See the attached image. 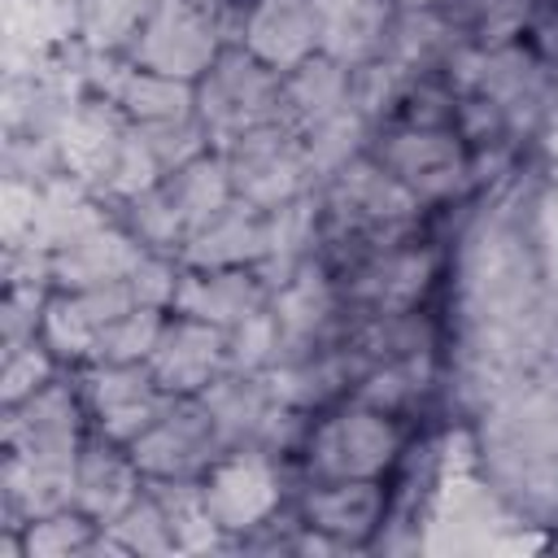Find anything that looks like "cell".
<instances>
[{
    "label": "cell",
    "mask_w": 558,
    "mask_h": 558,
    "mask_svg": "<svg viewBox=\"0 0 558 558\" xmlns=\"http://www.w3.org/2000/svg\"><path fill=\"white\" fill-rule=\"evenodd\" d=\"M384 166H388V174H397V183L414 201L418 196H427V201L449 196L466 174V157H462L458 135L436 131V126H418V131L397 135L384 153Z\"/></svg>",
    "instance_id": "obj_2"
},
{
    "label": "cell",
    "mask_w": 558,
    "mask_h": 558,
    "mask_svg": "<svg viewBox=\"0 0 558 558\" xmlns=\"http://www.w3.org/2000/svg\"><path fill=\"white\" fill-rule=\"evenodd\" d=\"M397 445H401V436L388 414L349 410L318 427V436L310 440V462L336 480H371L375 471H384L392 462Z\"/></svg>",
    "instance_id": "obj_1"
},
{
    "label": "cell",
    "mask_w": 558,
    "mask_h": 558,
    "mask_svg": "<svg viewBox=\"0 0 558 558\" xmlns=\"http://www.w3.org/2000/svg\"><path fill=\"white\" fill-rule=\"evenodd\" d=\"M44 379H48V357H44V349L39 344H31V349H22V353H13V362H9V371H4V397H9V405H17V401H26V397H35L39 388H44Z\"/></svg>",
    "instance_id": "obj_14"
},
{
    "label": "cell",
    "mask_w": 558,
    "mask_h": 558,
    "mask_svg": "<svg viewBox=\"0 0 558 558\" xmlns=\"http://www.w3.org/2000/svg\"><path fill=\"white\" fill-rule=\"evenodd\" d=\"M201 493H205V506L218 527H248L262 514H270V506H275V480L262 458L218 462Z\"/></svg>",
    "instance_id": "obj_5"
},
{
    "label": "cell",
    "mask_w": 558,
    "mask_h": 558,
    "mask_svg": "<svg viewBox=\"0 0 558 558\" xmlns=\"http://www.w3.org/2000/svg\"><path fill=\"white\" fill-rule=\"evenodd\" d=\"M153 379L161 388H179V392H192L209 379L214 362L222 357V336L205 323V318H183L174 327H161L157 344H153Z\"/></svg>",
    "instance_id": "obj_4"
},
{
    "label": "cell",
    "mask_w": 558,
    "mask_h": 558,
    "mask_svg": "<svg viewBox=\"0 0 558 558\" xmlns=\"http://www.w3.org/2000/svg\"><path fill=\"white\" fill-rule=\"evenodd\" d=\"M318 44L314 4L301 0H262L248 17V48L262 65H301L305 52Z\"/></svg>",
    "instance_id": "obj_6"
},
{
    "label": "cell",
    "mask_w": 558,
    "mask_h": 558,
    "mask_svg": "<svg viewBox=\"0 0 558 558\" xmlns=\"http://www.w3.org/2000/svg\"><path fill=\"white\" fill-rule=\"evenodd\" d=\"M214 418V414H209ZM209 418L196 427L187 418H157L148 432L135 436V466L148 471V475H179L187 462H196V453L209 445Z\"/></svg>",
    "instance_id": "obj_10"
},
{
    "label": "cell",
    "mask_w": 558,
    "mask_h": 558,
    "mask_svg": "<svg viewBox=\"0 0 558 558\" xmlns=\"http://www.w3.org/2000/svg\"><path fill=\"white\" fill-rule=\"evenodd\" d=\"M235 240H262V235H257V231H248V227L240 222V227H235V235H227V244H235ZM240 257H244L240 248H218L209 262H240Z\"/></svg>",
    "instance_id": "obj_15"
},
{
    "label": "cell",
    "mask_w": 558,
    "mask_h": 558,
    "mask_svg": "<svg viewBox=\"0 0 558 558\" xmlns=\"http://www.w3.org/2000/svg\"><path fill=\"white\" fill-rule=\"evenodd\" d=\"M144 65L153 74H170V78H192L209 65L214 57V31L201 13H192L183 0H166L153 22L144 26V48H140Z\"/></svg>",
    "instance_id": "obj_3"
},
{
    "label": "cell",
    "mask_w": 558,
    "mask_h": 558,
    "mask_svg": "<svg viewBox=\"0 0 558 558\" xmlns=\"http://www.w3.org/2000/svg\"><path fill=\"white\" fill-rule=\"evenodd\" d=\"M87 545V519L78 514H52V519H39L26 527V541L22 549L44 558V554H65V549H78Z\"/></svg>",
    "instance_id": "obj_13"
},
{
    "label": "cell",
    "mask_w": 558,
    "mask_h": 558,
    "mask_svg": "<svg viewBox=\"0 0 558 558\" xmlns=\"http://www.w3.org/2000/svg\"><path fill=\"white\" fill-rule=\"evenodd\" d=\"M183 100H187V92L170 74H153V70L131 74L126 87H122V105L135 118H144V122H170V118H179Z\"/></svg>",
    "instance_id": "obj_12"
},
{
    "label": "cell",
    "mask_w": 558,
    "mask_h": 558,
    "mask_svg": "<svg viewBox=\"0 0 558 558\" xmlns=\"http://www.w3.org/2000/svg\"><path fill=\"white\" fill-rule=\"evenodd\" d=\"M144 257L131 248V240L122 235H105V231H87L78 240L65 244V253L57 257V275H70L65 283L74 288H105V283H118L122 275H135Z\"/></svg>",
    "instance_id": "obj_9"
},
{
    "label": "cell",
    "mask_w": 558,
    "mask_h": 558,
    "mask_svg": "<svg viewBox=\"0 0 558 558\" xmlns=\"http://www.w3.org/2000/svg\"><path fill=\"white\" fill-rule=\"evenodd\" d=\"M318 35L331 57H371L384 35V4L379 0H314Z\"/></svg>",
    "instance_id": "obj_8"
},
{
    "label": "cell",
    "mask_w": 558,
    "mask_h": 558,
    "mask_svg": "<svg viewBox=\"0 0 558 558\" xmlns=\"http://www.w3.org/2000/svg\"><path fill=\"white\" fill-rule=\"evenodd\" d=\"M379 510H384V493L371 480H340L331 488L310 493V501H305L310 527H318L336 541H362L379 523Z\"/></svg>",
    "instance_id": "obj_7"
},
{
    "label": "cell",
    "mask_w": 558,
    "mask_h": 558,
    "mask_svg": "<svg viewBox=\"0 0 558 558\" xmlns=\"http://www.w3.org/2000/svg\"><path fill=\"white\" fill-rule=\"evenodd\" d=\"M74 488L87 514L96 519H118L131 501H135V475L126 462H118L105 449H92L78 466H74Z\"/></svg>",
    "instance_id": "obj_11"
}]
</instances>
